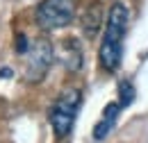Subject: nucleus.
<instances>
[{"instance_id": "4", "label": "nucleus", "mask_w": 148, "mask_h": 143, "mask_svg": "<svg viewBox=\"0 0 148 143\" xmlns=\"http://www.w3.org/2000/svg\"><path fill=\"white\" fill-rule=\"evenodd\" d=\"M75 18L73 0H41L34 9V20L41 30L55 32L71 25Z\"/></svg>"}, {"instance_id": "7", "label": "nucleus", "mask_w": 148, "mask_h": 143, "mask_svg": "<svg viewBox=\"0 0 148 143\" xmlns=\"http://www.w3.org/2000/svg\"><path fill=\"white\" fill-rule=\"evenodd\" d=\"M100 25H103V7H100V2H91L87 7V12L82 14V32H84V36L96 39Z\"/></svg>"}, {"instance_id": "3", "label": "nucleus", "mask_w": 148, "mask_h": 143, "mask_svg": "<svg viewBox=\"0 0 148 143\" xmlns=\"http://www.w3.org/2000/svg\"><path fill=\"white\" fill-rule=\"evenodd\" d=\"M21 57H23V77L30 84H37L50 71V66L55 61V48H53V43L48 39L39 36L30 43L27 52L21 54Z\"/></svg>"}, {"instance_id": "5", "label": "nucleus", "mask_w": 148, "mask_h": 143, "mask_svg": "<svg viewBox=\"0 0 148 143\" xmlns=\"http://www.w3.org/2000/svg\"><path fill=\"white\" fill-rule=\"evenodd\" d=\"M59 59H62L64 68L71 71V73H77L82 68L84 52H82V46H80V41L75 36H69V39L62 41V46H59Z\"/></svg>"}, {"instance_id": "1", "label": "nucleus", "mask_w": 148, "mask_h": 143, "mask_svg": "<svg viewBox=\"0 0 148 143\" xmlns=\"http://www.w3.org/2000/svg\"><path fill=\"white\" fill-rule=\"evenodd\" d=\"M128 32V9L123 2H114L107 14L105 23V34L103 43L98 50V61L103 66V71L116 73L121 66V57H123V39Z\"/></svg>"}, {"instance_id": "9", "label": "nucleus", "mask_w": 148, "mask_h": 143, "mask_svg": "<svg viewBox=\"0 0 148 143\" xmlns=\"http://www.w3.org/2000/svg\"><path fill=\"white\" fill-rule=\"evenodd\" d=\"M27 48H30L27 36H25V34H18V36H16V52H18V54H25V52H27Z\"/></svg>"}, {"instance_id": "2", "label": "nucleus", "mask_w": 148, "mask_h": 143, "mask_svg": "<svg viewBox=\"0 0 148 143\" xmlns=\"http://www.w3.org/2000/svg\"><path fill=\"white\" fill-rule=\"evenodd\" d=\"M80 107H82V93L77 89H66L57 95V100L50 107V116H48L57 139H64L71 134Z\"/></svg>"}, {"instance_id": "8", "label": "nucleus", "mask_w": 148, "mask_h": 143, "mask_svg": "<svg viewBox=\"0 0 148 143\" xmlns=\"http://www.w3.org/2000/svg\"><path fill=\"white\" fill-rule=\"evenodd\" d=\"M134 95H137L134 84H132L130 80H121V82H119V105H121V107H128V105H132Z\"/></svg>"}, {"instance_id": "6", "label": "nucleus", "mask_w": 148, "mask_h": 143, "mask_svg": "<svg viewBox=\"0 0 148 143\" xmlns=\"http://www.w3.org/2000/svg\"><path fill=\"white\" fill-rule=\"evenodd\" d=\"M121 105L119 102H110L107 107L103 109V116H100V121L93 125V139L96 141H103V139H107L110 136V132L116 127L119 123V114H121Z\"/></svg>"}, {"instance_id": "10", "label": "nucleus", "mask_w": 148, "mask_h": 143, "mask_svg": "<svg viewBox=\"0 0 148 143\" xmlns=\"http://www.w3.org/2000/svg\"><path fill=\"white\" fill-rule=\"evenodd\" d=\"M12 77V68H0V80H9Z\"/></svg>"}]
</instances>
